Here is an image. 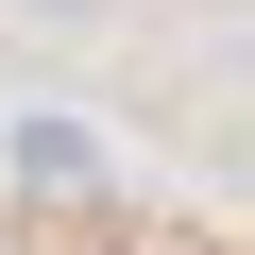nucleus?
<instances>
[{
	"mask_svg": "<svg viewBox=\"0 0 255 255\" xmlns=\"http://www.w3.org/2000/svg\"><path fill=\"white\" fill-rule=\"evenodd\" d=\"M51 17H102V0H51Z\"/></svg>",
	"mask_w": 255,
	"mask_h": 255,
	"instance_id": "1",
	"label": "nucleus"
}]
</instances>
